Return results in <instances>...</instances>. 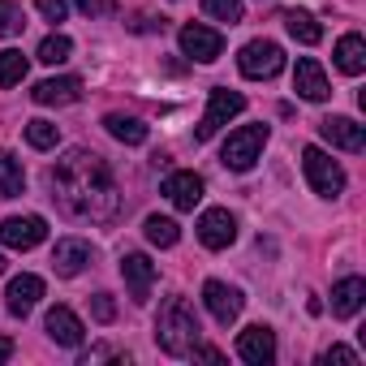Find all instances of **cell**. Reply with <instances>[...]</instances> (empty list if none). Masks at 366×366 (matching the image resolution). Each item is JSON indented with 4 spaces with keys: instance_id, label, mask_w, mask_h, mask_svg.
Wrapping results in <instances>:
<instances>
[{
    "instance_id": "1",
    "label": "cell",
    "mask_w": 366,
    "mask_h": 366,
    "mask_svg": "<svg viewBox=\"0 0 366 366\" xmlns=\"http://www.w3.org/2000/svg\"><path fill=\"white\" fill-rule=\"evenodd\" d=\"M52 190H56L52 199L61 203V212L74 220H86V224H108L121 212V190H117L108 159L86 147H74L56 159Z\"/></svg>"
},
{
    "instance_id": "2",
    "label": "cell",
    "mask_w": 366,
    "mask_h": 366,
    "mask_svg": "<svg viewBox=\"0 0 366 366\" xmlns=\"http://www.w3.org/2000/svg\"><path fill=\"white\" fill-rule=\"evenodd\" d=\"M199 315L186 297H168L159 306V319H155V345L168 353V357H190V349L199 345Z\"/></svg>"
},
{
    "instance_id": "3",
    "label": "cell",
    "mask_w": 366,
    "mask_h": 366,
    "mask_svg": "<svg viewBox=\"0 0 366 366\" xmlns=\"http://www.w3.org/2000/svg\"><path fill=\"white\" fill-rule=\"evenodd\" d=\"M263 147H267V125H242V129H233L229 142L220 147V164H224L229 172H250V168L259 164Z\"/></svg>"
},
{
    "instance_id": "4",
    "label": "cell",
    "mask_w": 366,
    "mask_h": 366,
    "mask_svg": "<svg viewBox=\"0 0 366 366\" xmlns=\"http://www.w3.org/2000/svg\"><path fill=\"white\" fill-rule=\"evenodd\" d=\"M302 168H306V181H310V190H315L319 199H336V194L345 190V168H340L327 151L302 147Z\"/></svg>"
},
{
    "instance_id": "5",
    "label": "cell",
    "mask_w": 366,
    "mask_h": 366,
    "mask_svg": "<svg viewBox=\"0 0 366 366\" xmlns=\"http://www.w3.org/2000/svg\"><path fill=\"white\" fill-rule=\"evenodd\" d=\"M246 108V95L242 91H229V86H216L212 91V99H207V112H203V121H199V129H194V138L199 142H207V138H216L237 112Z\"/></svg>"
},
{
    "instance_id": "6",
    "label": "cell",
    "mask_w": 366,
    "mask_h": 366,
    "mask_svg": "<svg viewBox=\"0 0 366 366\" xmlns=\"http://www.w3.org/2000/svg\"><path fill=\"white\" fill-rule=\"evenodd\" d=\"M237 69L246 78H276L285 69V48L272 44V39H250L237 56Z\"/></svg>"
},
{
    "instance_id": "7",
    "label": "cell",
    "mask_w": 366,
    "mask_h": 366,
    "mask_svg": "<svg viewBox=\"0 0 366 366\" xmlns=\"http://www.w3.org/2000/svg\"><path fill=\"white\" fill-rule=\"evenodd\" d=\"M159 194H164L177 212H194V207L203 203V177H199V172H190V168H177V172H168V177H164Z\"/></svg>"
},
{
    "instance_id": "8",
    "label": "cell",
    "mask_w": 366,
    "mask_h": 366,
    "mask_svg": "<svg viewBox=\"0 0 366 366\" xmlns=\"http://www.w3.org/2000/svg\"><path fill=\"white\" fill-rule=\"evenodd\" d=\"M48 237V220L44 216H9L0 220V246L9 250H35Z\"/></svg>"
},
{
    "instance_id": "9",
    "label": "cell",
    "mask_w": 366,
    "mask_h": 366,
    "mask_svg": "<svg viewBox=\"0 0 366 366\" xmlns=\"http://www.w3.org/2000/svg\"><path fill=\"white\" fill-rule=\"evenodd\" d=\"M181 52H186L190 61H216L220 52H224V35L220 31H212V26H203V22H190V26H181Z\"/></svg>"
},
{
    "instance_id": "10",
    "label": "cell",
    "mask_w": 366,
    "mask_h": 366,
    "mask_svg": "<svg viewBox=\"0 0 366 366\" xmlns=\"http://www.w3.org/2000/svg\"><path fill=\"white\" fill-rule=\"evenodd\" d=\"M237 357L250 362V366H272L276 362V332L267 323H250L237 336Z\"/></svg>"
},
{
    "instance_id": "11",
    "label": "cell",
    "mask_w": 366,
    "mask_h": 366,
    "mask_svg": "<svg viewBox=\"0 0 366 366\" xmlns=\"http://www.w3.org/2000/svg\"><path fill=\"white\" fill-rule=\"evenodd\" d=\"M199 242H203L207 250H224V246H233V242H237V220H233V212H229V207H212V212H203V216H199Z\"/></svg>"
},
{
    "instance_id": "12",
    "label": "cell",
    "mask_w": 366,
    "mask_h": 366,
    "mask_svg": "<svg viewBox=\"0 0 366 366\" xmlns=\"http://www.w3.org/2000/svg\"><path fill=\"white\" fill-rule=\"evenodd\" d=\"M203 306L212 310V319L216 323H233L237 315H242V306H246V297H242V289H233V285H224V280H207L203 285Z\"/></svg>"
},
{
    "instance_id": "13",
    "label": "cell",
    "mask_w": 366,
    "mask_h": 366,
    "mask_svg": "<svg viewBox=\"0 0 366 366\" xmlns=\"http://www.w3.org/2000/svg\"><path fill=\"white\" fill-rule=\"evenodd\" d=\"M121 276H125V289H129V297L142 306V302L151 297V285H155V263H151L147 254L129 250V254L121 259Z\"/></svg>"
},
{
    "instance_id": "14",
    "label": "cell",
    "mask_w": 366,
    "mask_h": 366,
    "mask_svg": "<svg viewBox=\"0 0 366 366\" xmlns=\"http://www.w3.org/2000/svg\"><path fill=\"white\" fill-rule=\"evenodd\" d=\"M293 91H297L302 99H310V104H323V99L332 95L327 74H323V65H319L315 56H302V61H297V69H293Z\"/></svg>"
},
{
    "instance_id": "15",
    "label": "cell",
    "mask_w": 366,
    "mask_h": 366,
    "mask_svg": "<svg viewBox=\"0 0 366 366\" xmlns=\"http://www.w3.org/2000/svg\"><path fill=\"white\" fill-rule=\"evenodd\" d=\"M319 134H323L332 147L349 151V155H357V151L366 147V125H357V121H349V117H323V121H319Z\"/></svg>"
},
{
    "instance_id": "16",
    "label": "cell",
    "mask_w": 366,
    "mask_h": 366,
    "mask_svg": "<svg viewBox=\"0 0 366 366\" xmlns=\"http://www.w3.org/2000/svg\"><path fill=\"white\" fill-rule=\"evenodd\" d=\"M39 297H44V280H39V276H31V272H22V276H14V280H9L5 306H9V315L26 319V315L39 306Z\"/></svg>"
},
{
    "instance_id": "17",
    "label": "cell",
    "mask_w": 366,
    "mask_h": 366,
    "mask_svg": "<svg viewBox=\"0 0 366 366\" xmlns=\"http://www.w3.org/2000/svg\"><path fill=\"white\" fill-rule=\"evenodd\" d=\"M31 99H35L39 108H65V104H78V99H82V82H78V78H44V82L31 91Z\"/></svg>"
},
{
    "instance_id": "18",
    "label": "cell",
    "mask_w": 366,
    "mask_h": 366,
    "mask_svg": "<svg viewBox=\"0 0 366 366\" xmlns=\"http://www.w3.org/2000/svg\"><path fill=\"white\" fill-rule=\"evenodd\" d=\"M91 263V242H82V237H61L56 242V250H52V272L56 276H78L82 267Z\"/></svg>"
},
{
    "instance_id": "19",
    "label": "cell",
    "mask_w": 366,
    "mask_h": 366,
    "mask_svg": "<svg viewBox=\"0 0 366 366\" xmlns=\"http://www.w3.org/2000/svg\"><path fill=\"white\" fill-rule=\"evenodd\" d=\"M44 327H48V336H52L56 345H65V349H78V345H82V336H86L82 319H78L69 306H52V310H48V319H44Z\"/></svg>"
},
{
    "instance_id": "20",
    "label": "cell",
    "mask_w": 366,
    "mask_h": 366,
    "mask_svg": "<svg viewBox=\"0 0 366 366\" xmlns=\"http://www.w3.org/2000/svg\"><path fill=\"white\" fill-rule=\"evenodd\" d=\"M362 302H366V280L362 276H345V280L332 285V315L336 319H353L362 310Z\"/></svg>"
},
{
    "instance_id": "21",
    "label": "cell",
    "mask_w": 366,
    "mask_h": 366,
    "mask_svg": "<svg viewBox=\"0 0 366 366\" xmlns=\"http://www.w3.org/2000/svg\"><path fill=\"white\" fill-rule=\"evenodd\" d=\"M336 69L349 74V78H357L366 69V39L362 35H340V44H336Z\"/></svg>"
},
{
    "instance_id": "22",
    "label": "cell",
    "mask_w": 366,
    "mask_h": 366,
    "mask_svg": "<svg viewBox=\"0 0 366 366\" xmlns=\"http://www.w3.org/2000/svg\"><path fill=\"white\" fill-rule=\"evenodd\" d=\"M104 129H108L117 142H125V147L147 142V125H142L138 117H125V112H108V117H104Z\"/></svg>"
},
{
    "instance_id": "23",
    "label": "cell",
    "mask_w": 366,
    "mask_h": 366,
    "mask_svg": "<svg viewBox=\"0 0 366 366\" xmlns=\"http://www.w3.org/2000/svg\"><path fill=\"white\" fill-rule=\"evenodd\" d=\"M285 31H289L297 44H306V48H315V44L323 39V26H319L306 9H289V14H285Z\"/></svg>"
},
{
    "instance_id": "24",
    "label": "cell",
    "mask_w": 366,
    "mask_h": 366,
    "mask_svg": "<svg viewBox=\"0 0 366 366\" xmlns=\"http://www.w3.org/2000/svg\"><path fill=\"white\" fill-rule=\"evenodd\" d=\"M22 190H26L22 159H14L9 151H0V199H18Z\"/></svg>"
},
{
    "instance_id": "25",
    "label": "cell",
    "mask_w": 366,
    "mask_h": 366,
    "mask_svg": "<svg viewBox=\"0 0 366 366\" xmlns=\"http://www.w3.org/2000/svg\"><path fill=\"white\" fill-rule=\"evenodd\" d=\"M142 233H147V242L159 246V250H168V246L181 242V229H177V220H168V216H147Z\"/></svg>"
},
{
    "instance_id": "26",
    "label": "cell",
    "mask_w": 366,
    "mask_h": 366,
    "mask_svg": "<svg viewBox=\"0 0 366 366\" xmlns=\"http://www.w3.org/2000/svg\"><path fill=\"white\" fill-rule=\"evenodd\" d=\"M26 78V56L18 52V48H5V52H0V86H18Z\"/></svg>"
},
{
    "instance_id": "27",
    "label": "cell",
    "mask_w": 366,
    "mask_h": 366,
    "mask_svg": "<svg viewBox=\"0 0 366 366\" xmlns=\"http://www.w3.org/2000/svg\"><path fill=\"white\" fill-rule=\"evenodd\" d=\"M56 138H61V129H56L52 121H26V142H31L35 151H52Z\"/></svg>"
},
{
    "instance_id": "28",
    "label": "cell",
    "mask_w": 366,
    "mask_h": 366,
    "mask_svg": "<svg viewBox=\"0 0 366 366\" xmlns=\"http://www.w3.org/2000/svg\"><path fill=\"white\" fill-rule=\"evenodd\" d=\"M69 52H74V44H69L65 35H48V39L39 44V61H44V65H61V61H69Z\"/></svg>"
},
{
    "instance_id": "29",
    "label": "cell",
    "mask_w": 366,
    "mask_h": 366,
    "mask_svg": "<svg viewBox=\"0 0 366 366\" xmlns=\"http://www.w3.org/2000/svg\"><path fill=\"white\" fill-rule=\"evenodd\" d=\"M22 9L14 5V0H0V39H9V35H22Z\"/></svg>"
},
{
    "instance_id": "30",
    "label": "cell",
    "mask_w": 366,
    "mask_h": 366,
    "mask_svg": "<svg viewBox=\"0 0 366 366\" xmlns=\"http://www.w3.org/2000/svg\"><path fill=\"white\" fill-rule=\"evenodd\" d=\"M203 9L216 18V22H242V0H203Z\"/></svg>"
},
{
    "instance_id": "31",
    "label": "cell",
    "mask_w": 366,
    "mask_h": 366,
    "mask_svg": "<svg viewBox=\"0 0 366 366\" xmlns=\"http://www.w3.org/2000/svg\"><path fill=\"white\" fill-rule=\"evenodd\" d=\"M91 315H95L99 323H112V319H117V302H112V293H95V297H91Z\"/></svg>"
},
{
    "instance_id": "32",
    "label": "cell",
    "mask_w": 366,
    "mask_h": 366,
    "mask_svg": "<svg viewBox=\"0 0 366 366\" xmlns=\"http://www.w3.org/2000/svg\"><path fill=\"white\" fill-rule=\"evenodd\" d=\"M35 9H39L48 22H65V14H69L65 0H35Z\"/></svg>"
},
{
    "instance_id": "33",
    "label": "cell",
    "mask_w": 366,
    "mask_h": 366,
    "mask_svg": "<svg viewBox=\"0 0 366 366\" xmlns=\"http://www.w3.org/2000/svg\"><path fill=\"white\" fill-rule=\"evenodd\" d=\"M323 362H327V366H332V362H336V366H357V353L345 349V345H332V349L323 353Z\"/></svg>"
},
{
    "instance_id": "34",
    "label": "cell",
    "mask_w": 366,
    "mask_h": 366,
    "mask_svg": "<svg viewBox=\"0 0 366 366\" xmlns=\"http://www.w3.org/2000/svg\"><path fill=\"white\" fill-rule=\"evenodd\" d=\"M74 5H78L86 18H104V14L112 9V0H74Z\"/></svg>"
},
{
    "instance_id": "35",
    "label": "cell",
    "mask_w": 366,
    "mask_h": 366,
    "mask_svg": "<svg viewBox=\"0 0 366 366\" xmlns=\"http://www.w3.org/2000/svg\"><path fill=\"white\" fill-rule=\"evenodd\" d=\"M190 353H194L199 362H224V353H220V349H212V345H194Z\"/></svg>"
},
{
    "instance_id": "36",
    "label": "cell",
    "mask_w": 366,
    "mask_h": 366,
    "mask_svg": "<svg viewBox=\"0 0 366 366\" xmlns=\"http://www.w3.org/2000/svg\"><path fill=\"white\" fill-rule=\"evenodd\" d=\"M14 357V340L9 336H0V362H9Z\"/></svg>"
},
{
    "instance_id": "37",
    "label": "cell",
    "mask_w": 366,
    "mask_h": 366,
    "mask_svg": "<svg viewBox=\"0 0 366 366\" xmlns=\"http://www.w3.org/2000/svg\"><path fill=\"white\" fill-rule=\"evenodd\" d=\"M0 272H5V254H0Z\"/></svg>"
}]
</instances>
